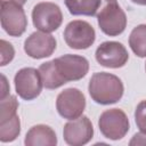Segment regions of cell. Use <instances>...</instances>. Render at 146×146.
<instances>
[{"instance_id": "6da1fadb", "label": "cell", "mask_w": 146, "mask_h": 146, "mask_svg": "<svg viewBox=\"0 0 146 146\" xmlns=\"http://www.w3.org/2000/svg\"><path fill=\"white\" fill-rule=\"evenodd\" d=\"M88 91L95 103L111 105L122 98L124 87L119 76L107 72H96L89 80Z\"/></svg>"}, {"instance_id": "7a4b0ae2", "label": "cell", "mask_w": 146, "mask_h": 146, "mask_svg": "<svg viewBox=\"0 0 146 146\" xmlns=\"http://www.w3.org/2000/svg\"><path fill=\"white\" fill-rule=\"evenodd\" d=\"M54 67L63 84L84 78L89 71V62L86 57L66 54L52 59Z\"/></svg>"}, {"instance_id": "3957f363", "label": "cell", "mask_w": 146, "mask_h": 146, "mask_svg": "<svg viewBox=\"0 0 146 146\" xmlns=\"http://www.w3.org/2000/svg\"><path fill=\"white\" fill-rule=\"evenodd\" d=\"M98 127L103 136L111 140L122 139L130 129L127 114L120 108L104 111L98 119Z\"/></svg>"}, {"instance_id": "277c9868", "label": "cell", "mask_w": 146, "mask_h": 146, "mask_svg": "<svg viewBox=\"0 0 146 146\" xmlns=\"http://www.w3.org/2000/svg\"><path fill=\"white\" fill-rule=\"evenodd\" d=\"M96 17L100 31L106 35H120L127 27V15L119 6L117 0L108 2Z\"/></svg>"}, {"instance_id": "5b68a950", "label": "cell", "mask_w": 146, "mask_h": 146, "mask_svg": "<svg viewBox=\"0 0 146 146\" xmlns=\"http://www.w3.org/2000/svg\"><path fill=\"white\" fill-rule=\"evenodd\" d=\"M32 22L39 31L51 33L62 25L63 14L54 2H39L32 9Z\"/></svg>"}, {"instance_id": "8992f818", "label": "cell", "mask_w": 146, "mask_h": 146, "mask_svg": "<svg viewBox=\"0 0 146 146\" xmlns=\"http://www.w3.org/2000/svg\"><path fill=\"white\" fill-rule=\"evenodd\" d=\"M63 35L66 44L76 50L88 49L96 40L95 29L88 22L81 19L70 22L66 25Z\"/></svg>"}, {"instance_id": "52a82bcc", "label": "cell", "mask_w": 146, "mask_h": 146, "mask_svg": "<svg viewBox=\"0 0 146 146\" xmlns=\"http://www.w3.org/2000/svg\"><path fill=\"white\" fill-rule=\"evenodd\" d=\"M16 94L24 100L35 99L42 91L43 82L39 70L34 67H23L14 76Z\"/></svg>"}, {"instance_id": "ba28073f", "label": "cell", "mask_w": 146, "mask_h": 146, "mask_svg": "<svg viewBox=\"0 0 146 146\" xmlns=\"http://www.w3.org/2000/svg\"><path fill=\"white\" fill-rule=\"evenodd\" d=\"M86 108V97L78 88H67L60 91L56 99V110L58 114L66 120L80 117Z\"/></svg>"}, {"instance_id": "9c48e42d", "label": "cell", "mask_w": 146, "mask_h": 146, "mask_svg": "<svg viewBox=\"0 0 146 146\" xmlns=\"http://www.w3.org/2000/svg\"><path fill=\"white\" fill-rule=\"evenodd\" d=\"M1 27L10 36H21L27 27V18L22 5L16 2L1 3Z\"/></svg>"}, {"instance_id": "30bf717a", "label": "cell", "mask_w": 146, "mask_h": 146, "mask_svg": "<svg viewBox=\"0 0 146 146\" xmlns=\"http://www.w3.org/2000/svg\"><path fill=\"white\" fill-rule=\"evenodd\" d=\"M95 57L97 63L104 67L120 68L127 64L129 54L121 42L105 41L97 47Z\"/></svg>"}, {"instance_id": "8fae6325", "label": "cell", "mask_w": 146, "mask_h": 146, "mask_svg": "<svg viewBox=\"0 0 146 146\" xmlns=\"http://www.w3.org/2000/svg\"><path fill=\"white\" fill-rule=\"evenodd\" d=\"M94 136V127L88 116L81 115L75 120H68L63 129V137L67 145L82 146L88 144Z\"/></svg>"}, {"instance_id": "7c38bea8", "label": "cell", "mask_w": 146, "mask_h": 146, "mask_svg": "<svg viewBox=\"0 0 146 146\" xmlns=\"http://www.w3.org/2000/svg\"><path fill=\"white\" fill-rule=\"evenodd\" d=\"M56 39L50 33L46 32H33L24 41V51L34 59L46 58L52 55L56 49Z\"/></svg>"}, {"instance_id": "4fadbf2b", "label": "cell", "mask_w": 146, "mask_h": 146, "mask_svg": "<svg viewBox=\"0 0 146 146\" xmlns=\"http://www.w3.org/2000/svg\"><path fill=\"white\" fill-rule=\"evenodd\" d=\"M24 144L26 146H55L57 145V136L51 127L36 124L26 132Z\"/></svg>"}, {"instance_id": "5bb4252c", "label": "cell", "mask_w": 146, "mask_h": 146, "mask_svg": "<svg viewBox=\"0 0 146 146\" xmlns=\"http://www.w3.org/2000/svg\"><path fill=\"white\" fill-rule=\"evenodd\" d=\"M111 1L113 0H64L66 8L73 16H97Z\"/></svg>"}, {"instance_id": "9a60e30c", "label": "cell", "mask_w": 146, "mask_h": 146, "mask_svg": "<svg viewBox=\"0 0 146 146\" xmlns=\"http://www.w3.org/2000/svg\"><path fill=\"white\" fill-rule=\"evenodd\" d=\"M129 46L136 56L146 57V24L133 27L129 35Z\"/></svg>"}, {"instance_id": "2e32d148", "label": "cell", "mask_w": 146, "mask_h": 146, "mask_svg": "<svg viewBox=\"0 0 146 146\" xmlns=\"http://www.w3.org/2000/svg\"><path fill=\"white\" fill-rule=\"evenodd\" d=\"M21 133V121L18 114L0 122V141H14Z\"/></svg>"}, {"instance_id": "e0dca14e", "label": "cell", "mask_w": 146, "mask_h": 146, "mask_svg": "<svg viewBox=\"0 0 146 146\" xmlns=\"http://www.w3.org/2000/svg\"><path fill=\"white\" fill-rule=\"evenodd\" d=\"M39 72H40V75H41V79H42V82H43V87L46 89H57L62 86H64L54 67V63L52 60H49V62H46V63H42L40 66H39Z\"/></svg>"}, {"instance_id": "ac0fdd59", "label": "cell", "mask_w": 146, "mask_h": 146, "mask_svg": "<svg viewBox=\"0 0 146 146\" xmlns=\"http://www.w3.org/2000/svg\"><path fill=\"white\" fill-rule=\"evenodd\" d=\"M135 121L141 132H146V100H141L135 111Z\"/></svg>"}, {"instance_id": "d6986e66", "label": "cell", "mask_w": 146, "mask_h": 146, "mask_svg": "<svg viewBox=\"0 0 146 146\" xmlns=\"http://www.w3.org/2000/svg\"><path fill=\"white\" fill-rule=\"evenodd\" d=\"M0 48H1V62L0 65L5 66L8 63H10L14 59L15 56V49L13 47V44L6 40H1L0 41Z\"/></svg>"}, {"instance_id": "ffe728a7", "label": "cell", "mask_w": 146, "mask_h": 146, "mask_svg": "<svg viewBox=\"0 0 146 146\" xmlns=\"http://www.w3.org/2000/svg\"><path fill=\"white\" fill-rule=\"evenodd\" d=\"M130 146H139V145H146V132H138L135 133L129 141Z\"/></svg>"}, {"instance_id": "44dd1931", "label": "cell", "mask_w": 146, "mask_h": 146, "mask_svg": "<svg viewBox=\"0 0 146 146\" xmlns=\"http://www.w3.org/2000/svg\"><path fill=\"white\" fill-rule=\"evenodd\" d=\"M1 79H2V89H1V97L0 98H5L9 95V86H8V82H7V79L6 76L2 74L1 75Z\"/></svg>"}, {"instance_id": "7402d4cb", "label": "cell", "mask_w": 146, "mask_h": 146, "mask_svg": "<svg viewBox=\"0 0 146 146\" xmlns=\"http://www.w3.org/2000/svg\"><path fill=\"white\" fill-rule=\"evenodd\" d=\"M26 1H27V0H1V3H3V2H16V3H18V5L24 6V5L26 3Z\"/></svg>"}, {"instance_id": "603a6c76", "label": "cell", "mask_w": 146, "mask_h": 146, "mask_svg": "<svg viewBox=\"0 0 146 146\" xmlns=\"http://www.w3.org/2000/svg\"><path fill=\"white\" fill-rule=\"evenodd\" d=\"M131 1L139 6H146V0H131Z\"/></svg>"}, {"instance_id": "cb8c5ba5", "label": "cell", "mask_w": 146, "mask_h": 146, "mask_svg": "<svg viewBox=\"0 0 146 146\" xmlns=\"http://www.w3.org/2000/svg\"><path fill=\"white\" fill-rule=\"evenodd\" d=\"M145 71H146V63H145Z\"/></svg>"}]
</instances>
